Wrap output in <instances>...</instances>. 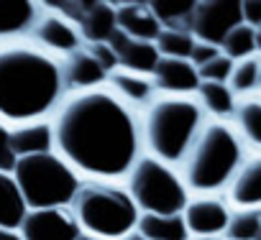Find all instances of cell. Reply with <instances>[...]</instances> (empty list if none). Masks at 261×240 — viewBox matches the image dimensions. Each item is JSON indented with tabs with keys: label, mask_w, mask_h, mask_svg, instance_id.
<instances>
[{
	"label": "cell",
	"mask_w": 261,
	"mask_h": 240,
	"mask_svg": "<svg viewBox=\"0 0 261 240\" xmlns=\"http://www.w3.org/2000/svg\"><path fill=\"white\" fill-rule=\"evenodd\" d=\"M233 69H236V62L228 59L225 54H220V56H215L210 64L200 67V79H202V82H230Z\"/></svg>",
	"instance_id": "f546056e"
},
{
	"label": "cell",
	"mask_w": 261,
	"mask_h": 240,
	"mask_svg": "<svg viewBox=\"0 0 261 240\" xmlns=\"http://www.w3.org/2000/svg\"><path fill=\"white\" fill-rule=\"evenodd\" d=\"M18 230L23 240H77L82 235V227L69 207L29 209Z\"/></svg>",
	"instance_id": "8fae6325"
},
{
	"label": "cell",
	"mask_w": 261,
	"mask_h": 240,
	"mask_svg": "<svg viewBox=\"0 0 261 240\" xmlns=\"http://www.w3.org/2000/svg\"><path fill=\"white\" fill-rule=\"evenodd\" d=\"M123 240H151V237H146V235H141L139 230H134V232H130V235H125Z\"/></svg>",
	"instance_id": "d590c367"
},
{
	"label": "cell",
	"mask_w": 261,
	"mask_h": 240,
	"mask_svg": "<svg viewBox=\"0 0 261 240\" xmlns=\"http://www.w3.org/2000/svg\"><path fill=\"white\" fill-rule=\"evenodd\" d=\"M18 164V156L13 154V143H11V128L0 123V171L13 174Z\"/></svg>",
	"instance_id": "4dcf8cb0"
},
{
	"label": "cell",
	"mask_w": 261,
	"mask_h": 240,
	"mask_svg": "<svg viewBox=\"0 0 261 240\" xmlns=\"http://www.w3.org/2000/svg\"><path fill=\"white\" fill-rule=\"evenodd\" d=\"M87 49H90V54L102 64V69H105L108 74H113V72H118V69H120L118 54L113 51V46H110V44H87Z\"/></svg>",
	"instance_id": "1f68e13d"
},
{
	"label": "cell",
	"mask_w": 261,
	"mask_h": 240,
	"mask_svg": "<svg viewBox=\"0 0 261 240\" xmlns=\"http://www.w3.org/2000/svg\"><path fill=\"white\" fill-rule=\"evenodd\" d=\"M258 240H261V235H258Z\"/></svg>",
	"instance_id": "ab89813d"
},
{
	"label": "cell",
	"mask_w": 261,
	"mask_h": 240,
	"mask_svg": "<svg viewBox=\"0 0 261 240\" xmlns=\"http://www.w3.org/2000/svg\"><path fill=\"white\" fill-rule=\"evenodd\" d=\"M185 222L190 235L195 237H223L228 230V222L233 217V207L228 204L225 197L218 194H197L190 199V204L185 207Z\"/></svg>",
	"instance_id": "30bf717a"
},
{
	"label": "cell",
	"mask_w": 261,
	"mask_h": 240,
	"mask_svg": "<svg viewBox=\"0 0 261 240\" xmlns=\"http://www.w3.org/2000/svg\"><path fill=\"white\" fill-rule=\"evenodd\" d=\"M223 54V49H218V46H210V44H202V41H197L195 44V49H192V56H190V62L200 69V67H205V64H210L215 56H220Z\"/></svg>",
	"instance_id": "d6a6232c"
},
{
	"label": "cell",
	"mask_w": 261,
	"mask_h": 240,
	"mask_svg": "<svg viewBox=\"0 0 261 240\" xmlns=\"http://www.w3.org/2000/svg\"><path fill=\"white\" fill-rule=\"evenodd\" d=\"M246 143L228 120H207L179 164V174L190 192L218 194L230 187L233 176L246 161Z\"/></svg>",
	"instance_id": "3957f363"
},
{
	"label": "cell",
	"mask_w": 261,
	"mask_h": 240,
	"mask_svg": "<svg viewBox=\"0 0 261 240\" xmlns=\"http://www.w3.org/2000/svg\"><path fill=\"white\" fill-rule=\"evenodd\" d=\"M13 179L29 209L69 207L74 194L82 187V176L54 151L18 159L13 169Z\"/></svg>",
	"instance_id": "8992f818"
},
{
	"label": "cell",
	"mask_w": 261,
	"mask_h": 240,
	"mask_svg": "<svg viewBox=\"0 0 261 240\" xmlns=\"http://www.w3.org/2000/svg\"><path fill=\"white\" fill-rule=\"evenodd\" d=\"M197 100L205 107V112L213 115V120H228L236 115L241 97L233 92L228 82H202L197 89Z\"/></svg>",
	"instance_id": "44dd1931"
},
{
	"label": "cell",
	"mask_w": 261,
	"mask_h": 240,
	"mask_svg": "<svg viewBox=\"0 0 261 240\" xmlns=\"http://www.w3.org/2000/svg\"><path fill=\"white\" fill-rule=\"evenodd\" d=\"M151 77H154V84H156L159 95L192 97V95H197V89H200V84H202L200 69H197L190 59H169V56H162Z\"/></svg>",
	"instance_id": "7c38bea8"
},
{
	"label": "cell",
	"mask_w": 261,
	"mask_h": 240,
	"mask_svg": "<svg viewBox=\"0 0 261 240\" xmlns=\"http://www.w3.org/2000/svg\"><path fill=\"white\" fill-rule=\"evenodd\" d=\"M149 6H151L156 21L162 23V28H169V31H190L192 28V16H195L197 3H190V0H154Z\"/></svg>",
	"instance_id": "d4e9b609"
},
{
	"label": "cell",
	"mask_w": 261,
	"mask_h": 240,
	"mask_svg": "<svg viewBox=\"0 0 261 240\" xmlns=\"http://www.w3.org/2000/svg\"><path fill=\"white\" fill-rule=\"evenodd\" d=\"M261 235V209H233L223 240H258Z\"/></svg>",
	"instance_id": "83f0119b"
},
{
	"label": "cell",
	"mask_w": 261,
	"mask_h": 240,
	"mask_svg": "<svg viewBox=\"0 0 261 240\" xmlns=\"http://www.w3.org/2000/svg\"><path fill=\"white\" fill-rule=\"evenodd\" d=\"M77 240H105V237H97V235H90V232H82Z\"/></svg>",
	"instance_id": "8d00e7d4"
},
{
	"label": "cell",
	"mask_w": 261,
	"mask_h": 240,
	"mask_svg": "<svg viewBox=\"0 0 261 240\" xmlns=\"http://www.w3.org/2000/svg\"><path fill=\"white\" fill-rule=\"evenodd\" d=\"M233 126H236L238 136L243 138L246 148L261 151V95L238 100Z\"/></svg>",
	"instance_id": "7402d4cb"
},
{
	"label": "cell",
	"mask_w": 261,
	"mask_h": 240,
	"mask_svg": "<svg viewBox=\"0 0 261 240\" xmlns=\"http://www.w3.org/2000/svg\"><path fill=\"white\" fill-rule=\"evenodd\" d=\"M26 215H29V207L13 174L0 171V227L18 230Z\"/></svg>",
	"instance_id": "603a6c76"
},
{
	"label": "cell",
	"mask_w": 261,
	"mask_h": 240,
	"mask_svg": "<svg viewBox=\"0 0 261 240\" xmlns=\"http://www.w3.org/2000/svg\"><path fill=\"white\" fill-rule=\"evenodd\" d=\"M243 8V23L251 26V28H261V0H246V3H241Z\"/></svg>",
	"instance_id": "836d02e7"
},
{
	"label": "cell",
	"mask_w": 261,
	"mask_h": 240,
	"mask_svg": "<svg viewBox=\"0 0 261 240\" xmlns=\"http://www.w3.org/2000/svg\"><path fill=\"white\" fill-rule=\"evenodd\" d=\"M108 44L118 54L120 69H128V72H139V74L151 77L154 69H156V64H159V59H162V54H159V49H156L154 41L130 39L123 31H115V36Z\"/></svg>",
	"instance_id": "5bb4252c"
},
{
	"label": "cell",
	"mask_w": 261,
	"mask_h": 240,
	"mask_svg": "<svg viewBox=\"0 0 261 240\" xmlns=\"http://www.w3.org/2000/svg\"><path fill=\"white\" fill-rule=\"evenodd\" d=\"M256 41H258V56H261V28L256 31Z\"/></svg>",
	"instance_id": "74e56055"
},
{
	"label": "cell",
	"mask_w": 261,
	"mask_h": 240,
	"mask_svg": "<svg viewBox=\"0 0 261 240\" xmlns=\"http://www.w3.org/2000/svg\"><path fill=\"white\" fill-rule=\"evenodd\" d=\"M220 240H223V237H220Z\"/></svg>",
	"instance_id": "60d3db41"
},
{
	"label": "cell",
	"mask_w": 261,
	"mask_h": 240,
	"mask_svg": "<svg viewBox=\"0 0 261 240\" xmlns=\"http://www.w3.org/2000/svg\"><path fill=\"white\" fill-rule=\"evenodd\" d=\"M238 97H253L261 92V56H251L243 62H236L233 77L228 82Z\"/></svg>",
	"instance_id": "484cf974"
},
{
	"label": "cell",
	"mask_w": 261,
	"mask_h": 240,
	"mask_svg": "<svg viewBox=\"0 0 261 240\" xmlns=\"http://www.w3.org/2000/svg\"><path fill=\"white\" fill-rule=\"evenodd\" d=\"M69 209L77 217L82 232L105 240H123L139 227L141 220V209L136 207L128 187H120L118 182L85 179Z\"/></svg>",
	"instance_id": "5b68a950"
},
{
	"label": "cell",
	"mask_w": 261,
	"mask_h": 240,
	"mask_svg": "<svg viewBox=\"0 0 261 240\" xmlns=\"http://www.w3.org/2000/svg\"><path fill=\"white\" fill-rule=\"evenodd\" d=\"M115 11H118V31H123L130 39L156 44L162 34V23L156 21L149 3H120L115 6Z\"/></svg>",
	"instance_id": "ac0fdd59"
},
{
	"label": "cell",
	"mask_w": 261,
	"mask_h": 240,
	"mask_svg": "<svg viewBox=\"0 0 261 240\" xmlns=\"http://www.w3.org/2000/svg\"><path fill=\"white\" fill-rule=\"evenodd\" d=\"M77 26L85 44H108L118 31V11L113 3H85Z\"/></svg>",
	"instance_id": "d6986e66"
},
{
	"label": "cell",
	"mask_w": 261,
	"mask_h": 240,
	"mask_svg": "<svg viewBox=\"0 0 261 240\" xmlns=\"http://www.w3.org/2000/svg\"><path fill=\"white\" fill-rule=\"evenodd\" d=\"M207 123V112L197 97L182 95H159L144 112V148L149 156L162 159L179 169L200 131Z\"/></svg>",
	"instance_id": "277c9868"
},
{
	"label": "cell",
	"mask_w": 261,
	"mask_h": 240,
	"mask_svg": "<svg viewBox=\"0 0 261 240\" xmlns=\"http://www.w3.org/2000/svg\"><path fill=\"white\" fill-rule=\"evenodd\" d=\"M0 240H23L21 230H8V227H0Z\"/></svg>",
	"instance_id": "e575fe53"
},
{
	"label": "cell",
	"mask_w": 261,
	"mask_h": 240,
	"mask_svg": "<svg viewBox=\"0 0 261 240\" xmlns=\"http://www.w3.org/2000/svg\"><path fill=\"white\" fill-rule=\"evenodd\" d=\"M62 59L31 39L0 44V123L21 128L51 120L67 97Z\"/></svg>",
	"instance_id": "7a4b0ae2"
},
{
	"label": "cell",
	"mask_w": 261,
	"mask_h": 240,
	"mask_svg": "<svg viewBox=\"0 0 261 240\" xmlns=\"http://www.w3.org/2000/svg\"><path fill=\"white\" fill-rule=\"evenodd\" d=\"M41 13H44V3H31V0L3 3L0 0V44L31 39Z\"/></svg>",
	"instance_id": "4fadbf2b"
},
{
	"label": "cell",
	"mask_w": 261,
	"mask_h": 240,
	"mask_svg": "<svg viewBox=\"0 0 261 240\" xmlns=\"http://www.w3.org/2000/svg\"><path fill=\"white\" fill-rule=\"evenodd\" d=\"M141 235L151 240H190V230L185 222V215H141L139 227Z\"/></svg>",
	"instance_id": "cb8c5ba5"
},
{
	"label": "cell",
	"mask_w": 261,
	"mask_h": 240,
	"mask_svg": "<svg viewBox=\"0 0 261 240\" xmlns=\"http://www.w3.org/2000/svg\"><path fill=\"white\" fill-rule=\"evenodd\" d=\"M243 23V8L236 0H210L197 3L192 16V36L210 46H223L225 36Z\"/></svg>",
	"instance_id": "ba28073f"
},
{
	"label": "cell",
	"mask_w": 261,
	"mask_h": 240,
	"mask_svg": "<svg viewBox=\"0 0 261 240\" xmlns=\"http://www.w3.org/2000/svg\"><path fill=\"white\" fill-rule=\"evenodd\" d=\"M225 199L236 209H261V154H253L243 161L225 189Z\"/></svg>",
	"instance_id": "9a60e30c"
},
{
	"label": "cell",
	"mask_w": 261,
	"mask_h": 240,
	"mask_svg": "<svg viewBox=\"0 0 261 240\" xmlns=\"http://www.w3.org/2000/svg\"><path fill=\"white\" fill-rule=\"evenodd\" d=\"M31 41L36 46H41L44 51L54 54L57 59H67L69 54L87 46L82 34H80V26L74 21H69L67 16L46 8V6H44V13H41V18H39V23L31 34Z\"/></svg>",
	"instance_id": "9c48e42d"
},
{
	"label": "cell",
	"mask_w": 261,
	"mask_h": 240,
	"mask_svg": "<svg viewBox=\"0 0 261 240\" xmlns=\"http://www.w3.org/2000/svg\"><path fill=\"white\" fill-rule=\"evenodd\" d=\"M195 44H197V39H195L190 31H169V28H162V34H159V39H156L159 54H162V56H169V59H190Z\"/></svg>",
	"instance_id": "f1b7e54d"
},
{
	"label": "cell",
	"mask_w": 261,
	"mask_h": 240,
	"mask_svg": "<svg viewBox=\"0 0 261 240\" xmlns=\"http://www.w3.org/2000/svg\"><path fill=\"white\" fill-rule=\"evenodd\" d=\"M54 154L80 176L97 182L128 179L144 156V128L136 107L108 84L69 92L51 117Z\"/></svg>",
	"instance_id": "6da1fadb"
},
{
	"label": "cell",
	"mask_w": 261,
	"mask_h": 240,
	"mask_svg": "<svg viewBox=\"0 0 261 240\" xmlns=\"http://www.w3.org/2000/svg\"><path fill=\"white\" fill-rule=\"evenodd\" d=\"M220 49H223V54H225L228 59H233V62H243V59L256 56V54H258L256 28H251V26H246V23L236 26V28L225 36V41H223Z\"/></svg>",
	"instance_id": "4316f807"
},
{
	"label": "cell",
	"mask_w": 261,
	"mask_h": 240,
	"mask_svg": "<svg viewBox=\"0 0 261 240\" xmlns=\"http://www.w3.org/2000/svg\"><path fill=\"white\" fill-rule=\"evenodd\" d=\"M108 87L123 102H128L130 107H136V110H146L159 97V89L154 84V77H146V74H139V72H128V69L113 72L108 77Z\"/></svg>",
	"instance_id": "e0dca14e"
},
{
	"label": "cell",
	"mask_w": 261,
	"mask_h": 240,
	"mask_svg": "<svg viewBox=\"0 0 261 240\" xmlns=\"http://www.w3.org/2000/svg\"><path fill=\"white\" fill-rule=\"evenodd\" d=\"M190 240H213V237H195V235H192Z\"/></svg>",
	"instance_id": "f35d334b"
},
{
	"label": "cell",
	"mask_w": 261,
	"mask_h": 240,
	"mask_svg": "<svg viewBox=\"0 0 261 240\" xmlns=\"http://www.w3.org/2000/svg\"><path fill=\"white\" fill-rule=\"evenodd\" d=\"M125 187L141 215H182L192 199L179 169L149 154L139 159Z\"/></svg>",
	"instance_id": "52a82bcc"
},
{
	"label": "cell",
	"mask_w": 261,
	"mask_h": 240,
	"mask_svg": "<svg viewBox=\"0 0 261 240\" xmlns=\"http://www.w3.org/2000/svg\"><path fill=\"white\" fill-rule=\"evenodd\" d=\"M62 69H64L67 92H82V89H92V87H105L108 77H110L102 69V64L90 54L87 46H82L80 51H74L67 59H62Z\"/></svg>",
	"instance_id": "2e32d148"
},
{
	"label": "cell",
	"mask_w": 261,
	"mask_h": 240,
	"mask_svg": "<svg viewBox=\"0 0 261 240\" xmlns=\"http://www.w3.org/2000/svg\"><path fill=\"white\" fill-rule=\"evenodd\" d=\"M11 143H13V154L18 159L39 156V154H51L54 151V128H51V120L21 126V128H11Z\"/></svg>",
	"instance_id": "ffe728a7"
}]
</instances>
